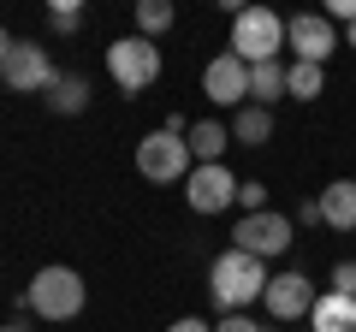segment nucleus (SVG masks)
I'll use <instances>...</instances> for the list:
<instances>
[{"mask_svg":"<svg viewBox=\"0 0 356 332\" xmlns=\"http://www.w3.org/2000/svg\"><path fill=\"white\" fill-rule=\"evenodd\" d=\"M267 320H255V315H220L214 320V332H261Z\"/></svg>","mask_w":356,"mask_h":332,"instance_id":"obj_24","label":"nucleus"},{"mask_svg":"<svg viewBox=\"0 0 356 332\" xmlns=\"http://www.w3.org/2000/svg\"><path fill=\"white\" fill-rule=\"evenodd\" d=\"M315 297H321L315 279H309L303 267H291V273H273V279H267L261 308H267V320H273V326H297V320H309Z\"/></svg>","mask_w":356,"mask_h":332,"instance_id":"obj_8","label":"nucleus"},{"mask_svg":"<svg viewBox=\"0 0 356 332\" xmlns=\"http://www.w3.org/2000/svg\"><path fill=\"white\" fill-rule=\"evenodd\" d=\"M303 332H309V326H303Z\"/></svg>","mask_w":356,"mask_h":332,"instance_id":"obj_30","label":"nucleus"},{"mask_svg":"<svg viewBox=\"0 0 356 332\" xmlns=\"http://www.w3.org/2000/svg\"><path fill=\"white\" fill-rule=\"evenodd\" d=\"M166 332H214V320H202V315H178Z\"/></svg>","mask_w":356,"mask_h":332,"instance_id":"obj_26","label":"nucleus"},{"mask_svg":"<svg viewBox=\"0 0 356 332\" xmlns=\"http://www.w3.org/2000/svg\"><path fill=\"white\" fill-rule=\"evenodd\" d=\"M309 332H356V297L321 291L315 308H309Z\"/></svg>","mask_w":356,"mask_h":332,"instance_id":"obj_13","label":"nucleus"},{"mask_svg":"<svg viewBox=\"0 0 356 332\" xmlns=\"http://www.w3.org/2000/svg\"><path fill=\"white\" fill-rule=\"evenodd\" d=\"M54 53L42 48V42H30V36H18L13 42V53H6V65H0V83L13 95H48V83H54Z\"/></svg>","mask_w":356,"mask_h":332,"instance_id":"obj_7","label":"nucleus"},{"mask_svg":"<svg viewBox=\"0 0 356 332\" xmlns=\"http://www.w3.org/2000/svg\"><path fill=\"white\" fill-rule=\"evenodd\" d=\"M321 196V226L327 231H356V179H332Z\"/></svg>","mask_w":356,"mask_h":332,"instance_id":"obj_12","label":"nucleus"},{"mask_svg":"<svg viewBox=\"0 0 356 332\" xmlns=\"http://www.w3.org/2000/svg\"><path fill=\"white\" fill-rule=\"evenodd\" d=\"M0 332H24V326H18V320H6V326H0Z\"/></svg>","mask_w":356,"mask_h":332,"instance_id":"obj_29","label":"nucleus"},{"mask_svg":"<svg viewBox=\"0 0 356 332\" xmlns=\"http://www.w3.org/2000/svg\"><path fill=\"white\" fill-rule=\"evenodd\" d=\"M238 172H232L226 160L220 166H191V179H184V202H191V214H226V208H238Z\"/></svg>","mask_w":356,"mask_h":332,"instance_id":"obj_9","label":"nucleus"},{"mask_svg":"<svg viewBox=\"0 0 356 332\" xmlns=\"http://www.w3.org/2000/svg\"><path fill=\"white\" fill-rule=\"evenodd\" d=\"M6 53H13V36H6V30H0V65H6Z\"/></svg>","mask_w":356,"mask_h":332,"instance_id":"obj_27","label":"nucleus"},{"mask_svg":"<svg viewBox=\"0 0 356 332\" xmlns=\"http://www.w3.org/2000/svg\"><path fill=\"white\" fill-rule=\"evenodd\" d=\"M285 72H291L285 60L250 65V101H255V107H273V101H285Z\"/></svg>","mask_w":356,"mask_h":332,"instance_id":"obj_17","label":"nucleus"},{"mask_svg":"<svg viewBox=\"0 0 356 332\" xmlns=\"http://www.w3.org/2000/svg\"><path fill=\"white\" fill-rule=\"evenodd\" d=\"M184 142H191L196 166H220V160H226V149H232V125H220V119H196Z\"/></svg>","mask_w":356,"mask_h":332,"instance_id":"obj_15","label":"nucleus"},{"mask_svg":"<svg viewBox=\"0 0 356 332\" xmlns=\"http://www.w3.org/2000/svg\"><path fill=\"white\" fill-rule=\"evenodd\" d=\"M291 238H297V219H291V214H280V208L243 214L238 226H232V249H243V256H255V261L285 256V249H291Z\"/></svg>","mask_w":356,"mask_h":332,"instance_id":"obj_5","label":"nucleus"},{"mask_svg":"<svg viewBox=\"0 0 356 332\" xmlns=\"http://www.w3.org/2000/svg\"><path fill=\"white\" fill-rule=\"evenodd\" d=\"M24 297H30V315H42V320H77L83 315V303H89V285H83V273L77 267H36V279L24 285Z\"/></svg>","mask_w":356,"mask_h":332,"instance_id":"obj_2","label":"nucleus"},{"mask_svg":"<svg viewBox=\"0 0 356 332\" xmlns=\"http://www.w3.org/2000/svg\"><path fill=\"white\" fill-rule=\"evenodd\" d=\"M107 77H113V90L119 95H143L161 83V48L143 36H119L107 42Z\"/></svg>","mask_w":356,"mask_h":332,"instance_id":"obj_4","label":"nucleus"},{"mask_svg":"<svg viewBox=\"0 0 356 332\" xmlns=\"http://www.w3.org/2000/svg\"><path fill=\"white\" fill-rule=\"evenodd\" d=\"M344 48H350V53H356V24H350V30H344Z\"/></svg>","mask_w":356,"mask_h":332,"instance_id":"obj_28","label":"nucleus"},{"mask_svg":"<svg viewBox=\"0 0 356 332\" xmlns=\"http://www.w3.org/2000/svg\"><path fill=\"white\" fill-rule=\"evenodd\" d=\"M238 208H243V214H261V208H267V184L261 179H243L238 184Z\"/></svg>","mask_w":356,"mask_h":332,"instance_id":"obj_21","label":"nucleus"},{"mask_svg":"<svg viewBox=\"0 0 356 332\" xmlns=\"http://www.w3.org/2000/svg\"><path fill=\"white\" fill-rule=\"evenodd\" d=\"M232 53H238L243 65H267L285 53V18L273 13V6H243L238 18H232Z\"/></svg>","mask_w":356,"mask_h":332,"instance_id":"obj_3","label":"nucleus"},{"mask_svg":"<svg viewBox=\"0 0 356 332\" xmlns=\"http://www.w3.org/2000/svg\"><path fill=\"white\" fill-rule=\"evenodd\" d=\"M285 48L303 65H327L344 42H339V24H327L321 13H297V18H285Z\"/></svg>","mask_w":356,"mask_h":332,"instance_id":"obj_10","label":"nucleus"},{"mask_svg":"<svg viewBox=\"0 0 356 332\" xmlns=\"http://www.w3.org/2000/svg\"><path fill=\"white\" fill-rule=\"evenodd\" d=\"M267 279H273L267 261L243 256V249H220L208 261V297L220 303V315H250V303H261Z\"/></svg>","mask_w":356,"mask_h":332,"instance_id":"obj_1","label":"nucleus"},{"mask_svg":"<svg viewBox=\"0 0 356 332\" xmlns=\"http://www.w3.org/2000/svg\"><path fill=\"white\" fill-rule=\"evenodd\" d=\"M267 137H273V107L243 101L238 113H232V142H243V149H267Z\"/></svg>","mask_w":356,"mask_h":332,"instance_id":"obj_16","label":"nucleus"},{"mask_svg":"<svg viewBox=\"0 0 356 332\" xmlns=\"http://www.w3.org/2000/svg\"><path fill=\"white\" fill-rule=\"evenodd\" d=\"M202 95L214 107H232V113H238V107L250 101V65H243L232 48H220L214 60L202 65Z\"/></svg>","mask_w":356,"mask_h":332,"instance_id":"obj_11","label":"nucleus"},{"mask_svg":"<svg viewBox=\"0 0 356 332\" xmlns=\"http://www.w3.org/2000/svg\"><path fill=\"white\" fill-rule=\"evenodd\" d=\"M48 24L60 30V36H77V30H83V6H77V0H54V6H48Z\"/></svg>","mask_w":356,"mask_h":332,"instance_id":"obj_20","label":"nucleus"},{"mask_svg":"<svg viewBox=\"0 0 356 332\" xmlns=\"http://www.w3.org/2000/svg\"><path fill=\"white\" fill-rule=\"evenodd\" d=\"M42 101H48V113H60V119H77L89 107V77L83 72H60L48 83V95H42Z\"/></svg>","mask_w":356,"mask_h":332,"instance_id":"obj_14","label":"nucleus"},{"mask_svg":"<svg viewBox=\"0 0 356 332\" xmlns=\"http://www.w3.org/2000/svg\"><path fill=\"white\" fill-rule=\"evenodd\" d=\"M297 226H321V196H303L297 202Z\"/></svg>","mask_w":356,"mask_h":332,"instance_id":"obj_25","label":"nucleus"},{"mask_svg":"<svg viewBox=\"0 0 356 332\" xmlns=\"http://www.w3.org/2000/svg\"><path fill=\"white\" fill-rule=\"evenodd\" d=\"M321 18H327V24H344V30H350V24H356V0H327V6H321Z\"/></svg>","mask_w":356,"mask_h":332,"instance_id":"obj_23","label":"nucleus"},{"mask_svg":"<svg viewBox=\"0 0 356 332\" xmlns=\"http://www.w3.org/2000/svg\"><path fill=\"white\" fill-rule=\"evenodd\" d=\"M191 166H196L191 142L172 137V131H149V137L137 142V172L149 184H184V179H191Z\"/></svg>","mask_w":356,"mask_h":332,"instance_id":"obj_6","label":"nucleus"},{"mask_svg":"<svg viewBox=\"0 0 356 332\" xmlns=\"http://www.w3.org/2000/svg\"><path fill=\"white\" fill-rule=\"evenodd\" d=\"M327 291L356 297V261H332V273H327Z\"/></svg>","mask_w":356,"mask_h":332,"instance_id":"obj_22","label":"nucleus"},{"mask_svg":"<svg viewBox=\"0 0 356 332\" xmlns=\"http://www.w3.org/2000/svg\"><path fill=\"white\" fill-rule=\"evenodd\" d=\"M321 90H327V65H303V60H291V72H285V95H297V101H315Z\"/></svg>","mask_w":356,"mask_h":332,"instance_id":"obj_19","label":"nucleus"},{"mask_svg":"<svg viewBox=\"0 0 356 332\" xmlns=\"http://www.w3.org/2000/svg\"><path fill=\"white\" fill-rule=\"evenodd\" d=\"M172 24H178L172 0H137V36H143V42H161Z\"/></svg>","mask_w":356,"mask_h":332,"instance_id":"obj_18","label":"nucleus"}]
</instances>
